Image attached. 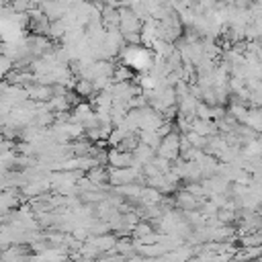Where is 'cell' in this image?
<instances>
[{
    "label": "cell",
    "instance_id": "obj_1",
    "mask_svg": "<svg viewBox=\"0 0 262 262\" xmlns=\"http://www.w3.org/2000/svg\"><path fill=\"white\" fill-rule=\"evenodd\" d=\"M29 94H31L35 100H45V98L51 96V88H47V86H37V88H31Z\"/></svg>",
    "mask_w": 262,
    "mask_h": 262
},
{
    "label": "cell",
    "instance_id": "obj_2",
    "mask_svg": "<svg viewBox=\"0 0 262 262\" xmlns=\"http://www.w3.org/2000/svg\"><path fill=\"white\" fill-rule=\"evenodd\" d=\"M10 4H12V8L16 12H25V10H29L33 6V0H12Z\"/></svg>",
    "mask_w": 262,
    "mask_h": 262
},
{
    "label": "cell",
    "instance_id": "obj_3",
    "mask_svg": "<svg viewBox=\"0 0 262 262\" xmlns=\"http://www.w3.org/2000/svg\"><path fill=\"white\" fill-rule=\"evenodd\" d=\"M76 90H78V92H80V94H88V92H90V90H92V86H90V84H88V82H86V80H82V82H80V84H78V86H76Z\"/></svg>",
    "mask_w": 262,
    "mask_h": 262
}]
</instances>
